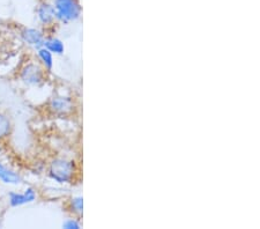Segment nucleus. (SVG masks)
<instances>
[{
  "mask_svg": "<svg viewBox=\"0 0 260 229\" xmlns=\"http://www.w3.org/2000/svg\"><path fill=\"white\" fill-rule=\"evenodd\" d=\"M48 174L51 180L59 183V184H66L73 181L75 175V165L73 161L64 159V157H57L53 159L49 165Z\"/></svg>",
  "mask_w": 260,
  "mask_h": 229,
  "instance_id": "nucleus-1",
  "label": "nucleus"
},
{
  "mask_svg": "<svg viewBox=\"0 0 260 229\" xmlns=\"http://www.w3.org/2000/svg\"><path fill=\"white\" fill-rule=\"evenodd\" d=\"M52 5L56 20L61 23L74 22L80 19L82 7L79 0H54Z\"/></svg>",
  "mask_w": 260,
  "mask_h": 229,
  "instance_id": "nucleus-2",
  "label": "nucleus"
},
{
  "mask_svg": "<svg viewBox=\"0 0 260 229\" xmlns=\"http://www.w3.org/2000/svg\"><path fill=\"white\" fill-rule=\"evenodd\" d=\"M20 79L27 86H39L44 81V71L35 62H29L21 70Z\"/></svg>",
  "mask_w": 260,
  "mask_h": 229,
  "instance_id": "nucleus-3",
  "label": "nucleus"
},
{
  "mask_svg": "<svg viewBox=\"0 0 260 229\" xmlns=\"http://www.w3.org/2000/svg\"><path fill=\"white\" fill-rule=\"evenodd\" d=\"M36 191L34 187L29 186L24 190V192L19 193V192H11L8 194V202H10V205L12 207H19L23 206L26 204H30L36 201Z\"/></svg>",
  "mask_w": 260,
  "mask_h": 229,
  "instance_id": "nucleus-4",
  "label": "nucleus"
},
{
  "mask_svg": "<svg viewBox=\"0 0 260 229\" xmlns=\"http://www.w3.org/2000/svg\"><path fill=\"white\" fill-rule=\"evenodd\" d=\"M21 37H22L24 43H27L28 45H30V47H34L36 49H40L44 45L45 36L40 29H36V28L23 29L22 32H21Z\"/></svg>",
  "mask_w": 260,
  "mask_h": 229,
  "instance_id": "nucleus-5",
  "label": "nucleus"
},
{
  "mask_svg": "<svg viewBox=\"0 0 260 229\" xmlns=\"http://www.w3.org/2000/svg\"><path fill=\"white\" fill-rule=\"evenodd\" d=\"M49 109L53 114L66 115L73 110V101L72 99L67 96H56L50 101Z\"/></svg>",
  "mask_w": 260,
  "mask_h": 229,
  "instance_id": "nucleus-6",
  "label": "nucleus"
},
{
  "mask_svg": "<svg viewBox=\"0 0 260 229\" xmlns=\"http://www.w3.org/2000/svg\"><path fill=\"white\" fill-rule=\"evenodd\" d=\"M37 19L44 26H50L56 21V13H54V8L52 4L48 2L41 3L36 11Z\"/></svg>",
  "mask_w": 260,
  "mask_h": 229,
  "instance_id": "nucleus-7",
  "label": "nucleus"
},
{
  "mask_svg": "<svg viewBox=\"0 0 260 229\" xmlns=\"http://www.w3.org/2000/svg\"><path fill=\"white\" fill-rule=\"evenodd\" d=\"M0 181L3 183H6V184L16 185L22 182V178L14 170L7 168V167L0 163Z\"/></svg>",
  "mask_w": 260,
  "mask_h": 229,
  "instance_id": "nucleus-8",
  "label": "nucleus"
},
{
  "mask_svg": "<svg viewBox=\"0 0 260 229\" xmlns=\"http://www.w3.org/2000/svg\"><path fill=\"white\" fill-rule=\"evenodd\" d=\"M43 47L47 48L52 55H62L65 51L64 43L57 37H45Z\"/></svg>",
  "mask_w": 260,
  "mask_h": 229,
  "instance_id": "nucleus-9",
  "label": "nucleus"
},
{
  "mask_svg": "<svg viewBox=\"0 0 260 229\" xmlns=\"http://www.w3.org/2000/svg\"><path fill=\"white\" fill-rule=\"evenodd\" d=\"M37 56H39V59L41 60L42 65L44 66L45 70H49V71L52 70V68H53V56L47 48L42 47L40 49H37Z\"/></svg>",
  "mask_w": 260,
  "mask_h": 229,
  "instance_id": "nucleus-10",
  "label": "nucleus"
},
{
  "mask_svg": "<svg viewBox=\"0 0 260 229\" xmlns=\"http://www.w3.org/2000/svg\"><path fill=\"white\" fill-rule=\"evenodd\" d=\"M12 133V122L5 114L0 112V140L10 137Z\"/></svg>",
  "mask_w": 260,
  "mask_h": 229,
  "instance_id": "nucleus-11",
  "label": "nucleus"
},
{
  "mask_svg": "<svg viewBox=\"0 0 260 229\" xmlns=\"http://www.w3.org/2000/svg\"><path fill=\"white\" fill-rule=\"evenodd\" d=\"M70 211L75 215H81L83 212L82 197H74L70 201Z\"/></svg>",
  "mask_w": 260,
  "mask_h": 229,
  "instance_id": "nucleus-12",
  "label": "nucleus"
},
{
  "mask_svg": "<svg viewBox=\"0 0 260 229\" xmlns=\"http://www.w3.org/2000/svg\"><path fill=\"white\" fill-rule=\"evenodd\" d=\"M62 228L66 229H79L81 228L80 222L77 219H67L66 221L62 223Z\"/></svg>",
  "mask_w": 260,
  "mask_h": 229,
  "instance_id": "nucleus-13",
  "label": "nucleus"
}]
</instances>
